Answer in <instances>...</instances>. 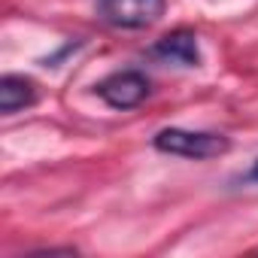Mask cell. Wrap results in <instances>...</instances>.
<instances>
[{
    "label": "cell",
    "mask_w": 258,
    "mask_h": 258,
    "mask_svg": "<svg viewBox=\"0 0 258 258\" xmlns=\"http://www.w3.org/2000/svg\"><path fill=\"white\" fill-rule=\"evenodd\" d=\"M152 146L167 155L191 158V161H207L219 158L231 149V140L216 131H188V127H164L152 137Z\"/></svg>",
    "instance_id": "6da1fadb"
},
{
    "label": "cell",
    "mask_w": 258,
    "mask_h": 258,
    "mask_svg": "<svg viewBox=\"0 0 258 258\" xmlns=\"http://www.w3.org/2000/svg\"><path fill=\"white\" fill-rule=\"evenodd\" d=\"M97 16L121 31L152 28L164 16V0H94Z\"/></svg>",
    "instance_id": "7a4b0ae2"
},
{
    "label": "cell",
    "mask_w": 258,
    "mask_h": 258,
    "mask_svg": "<svg viewBox=\"0 0 258 258\" xmlns=\"http://www.w3.org/2000/svg\"><path fill=\"white\" fill-rule=\"evenodd\" d=\"M94 91L112 109H134L149 97L152 85H149L146 73H140V70H118V73H109L106 79H100L94 85Z\"/></svg>",
    "instance_id": "3957f363"
},
{
    "label": "cell",
    "mask_w": 258,
    "mask_h": 258,
    "mask_svg": "<svg viewBox=\"0 0 258 258\" xmlns=\"http://www.w3.org/2000/svg\"><path fill=\"white\" fill-rule=\"evenodd\" d=\"M152 55L167 61V64H179V67H198L201 64V52H198V37L185 28L164 34L155 46Z\"/></svg>",
    "instance_id": "277c9868"
},
{
    "label": "cell",
    "mask_w": 258,
    "mask_h": 258,
    "mask_svg": "<svg viewBox=\"0 0 258 258\" xmlns=\"http://www.w3.org/2000/svg\"><path fill=\"white\" fill-rule=\"evenodd\" d=\"M37 103V82L31 76H19V73H7L0 79V112L13 115L25 106Z\"/></svg>",
    "instance_id": "5b68a950"
},
{
    "label": "cell",
    "mask_w": 258,
    "mask_h": 258,
    "mask_svg": "<svg viewBox=\"0 0 258 258\" xmlns=\"http://www.w3.org/2000/svg\"><path fill=\"white\" fill-rule=\"evenodd\" d=\"M246 179H249V182H258V158H255V164L249 167V173H246Z\"/></svg>",
    "instance_id": "8992f818"
}]
</instances>
